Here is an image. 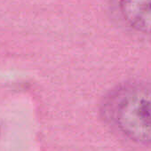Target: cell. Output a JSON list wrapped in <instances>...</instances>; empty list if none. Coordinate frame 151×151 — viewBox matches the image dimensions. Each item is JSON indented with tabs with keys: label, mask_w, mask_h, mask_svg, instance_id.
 Here are the masks:
<instances>
[{
	"label": "cell",
	"mask_w": 151,
	"mask_h": 151,
	"mask_svg": "<svg viewBox=\"0 0 151 151\" xmlns=\"http://www.w3.org/2000/svg\"><path fill=\"white\" fill-rule=\"evenodd\" d=\"M123 21L132 29L151 35V0H118Z\"/></svg>",
	"instance_id": "cell-2"
},
{
	"label": "cell",
	"mask_w": 151,
	"mask_h": 151,
	"mask_svg": "<svg viewBox=\"0 0 151 151\" xmlns=\"http://www.w3.org/2000/svg\"><path fill=\"white\" fill-rule=\"evenodd\" d=\"M101 112L106 121L128 139L151 143V85L117 86L103 100Z\"/></svg>",
	"instance_id": "cell-1"
}]
</instances>
